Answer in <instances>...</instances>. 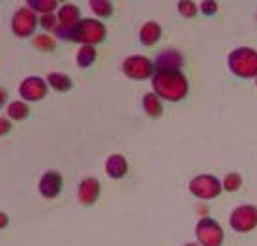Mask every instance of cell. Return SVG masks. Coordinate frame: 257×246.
Returning a JSON list of instances; mask_svg holds the SVG:
<instances>
[{"mask_svg":"<svg viewBox=\"0 0 257 246\" xmlns=\"http://www.w3.org/2000/svg\"><path fill=\"white\" fill-rule=\"evenodd\" d=\"M152 88L154 94L160 100L167 101H180L188 96L190 85L186 75L180 70H165V68H156L152 75Z\"/></svg>","mask_w":257,"mask_h":246,"instance_id":"cell-1","label":"cell"},{"mask_svg":"<svg viewBox=\"0 0 257 246\" xmlns=\"http://www.w3.org/2000/svg\"><path fill=\"white\" fill-rule=\"evenodd\" d=\"M53 32L57 38H62L66 42H77L83 45H98L107 38L105 25L98 19H81L72 29L53 30Z\"/></svg>","mask_w":257,"mask_h":246,"instance_id":"cell-2","label":"cell"},{"mask_svg":"<svg viewBox=\"0 0 257 246\" xmlns=\"http://www.w3.org/2000/svg\"><path fill=\"white\" fill-rule=\"evenodd\" d=\"M227 66L236 77L253 79L257 77V51L251 47H236L229 53Z\"/></svg>","mask_w":257,"mask_h":246,"instance_id":"cell-3","label":"cell"},{"mask_svg":"<svg viewBox=\"0 0 257 246\" xmlns=\"http://www.w3.org/2000/svg\"><path fill=\"white\" fill-rule=\"evenodd\" d=\"M195 237L201 246H221L223 244V227H221L214 218L205 216L201 218L195 225Z\"/></svg>","mask_w":257,"mask_h":246,"instance_id":"cell-4","label":"cell"},{"mask_svg":"<svg viewBox=\"0 0 257 246\" xmlns=\"http://www.w3.org/2000/svg\"><path fill=\"white\" fill-rule=\"evenodd\" d=\"M190 192H192V196L199 197V199H214L221 194V181L214 175H208V173H203V175H197V177H193L192 181H190Z\"/></svg>","mask_w":257,"mask_h":246,"instance_id":"cell-5","label":"cell"},{"mask_svg":"<svg viewBox=\"0 0 257 246\" xmlns=\"http://www.w3.org/2000/svg\"><path fill=\"white\" fill-rule=\"evenodd\" d=\"M36 27H40V17L29 6L19 8L12 17V32L17 38H30Z\"/></svg>","mask_w":257,"mask_h":246,"instance_id":"cell-6","label":"cell"},{"mask_svg":"<svg viewBox=\"0 0 257 246\" xmlns=\"http://www.w3.org/2000/svg\"><path fill=\"white\" fill-rule=\"evenodd\" d=\"M154 62L143 55H132L122 62V72L126 73V77L136 81L150 79L154 75Z\"/></svg>","mask_w":257,"mask_h":246,"instance_id":"cell-7","label":"cell"},{"mask_svg":"<svg viewBox=\"0 0 257 246\" xmlns=\"http://www.w3.org/2000/svg\"><path fill=\"white\" fill-rule=\"evenodd\" d=\"M229 225L236 233H248L257 227V207L255 205H238L231 216H229Z\"/></svg>","mask_w":257,"mask_h":246,"instance_id":"cell-8","label":"cell"},{"mask_svg":"<svg viewBox=\"0 0 257 246\" xmlns=\"http://www.w3.org/2000/svg\"><path fill=\"white\" fill-rule=\"evenodd\" d=\"M47 81L38 77V75H30L27 79L21 81L19 85V96L25 101H40L47 96Z\"/></svg>","mask_w":257,"mask_h":246,"instance_id":"cell-9","label":"cell"},{"mask_svg":"<svg viewBox=\"0 0 257 246\" xmlns=\"http://www.w3.org/2000/svg\"><path fill=\"white\" fill-rule=\"evenodd\" d=\"M62 186H64V181H62V175L51 169V171H45L42 175V179L38 182V190H40V196L45 197V199H55V197L62 192Z\"/></svg>","mask_w":257,"mask_h":246,"instance_id":"cell-10","label":"cell"},{"mask_svg":"<svg viewBox=\"0 0 257 246\" xmlns=\"http://www.w3.org/2000/svg\"><path fill=\"white\" fill-rule=\"evenodd\" d=\"M100 192H101L100 181L94 179V177H86V179H83V181L79 182L77 197L83 205L90 207V205H94V203L100 199Z\"/></svg>","mask_w":257,"mask_h":246,"instance_id":"cell-11","label":"cell"},{"mask_svg":"<svg viewBox=\"0 0 257 246\" xmlns=\"http://www.w3.org/2000/svg\"><path fill=\"white\" fill-rule=\"evenodd\" d=\"M57 19H58V25L55 30L72 29L73 25H77L81 21V10L75 4H62L57 12Z\"/></svg>","mask_w":257,"mask_h":246,"instance_id":"cell-12","label":"cell"},{"mask_svg":"<svg viewBox=\"0 0 257 246\" xmlns=\"http://www.w3.org/2000/svg\"><path fill=\"white\" fill-rule=\"evenodd\" d=\"M182 64H184V58L175 49L160 51L154 60V68H165V70H180Z\"/></svg>","mask_w":257,"mask_h":246,"instance_id":"cell-13","label":"cell"},{"mask_svg":"<svg viewBox=\"0 0 257 246\" xmlns=\"http://www.w3.org/2000/svg\"><path fill=\"white\" fill-rule=\"evenodd\" d=\"M105 173L111 179H122L128 173V160L124 158L122 154H111L105 160Z\"/></svg>","mask_w":257,"mask_h":246,"instance_id":"cell-14","label":"cell"},{"mask_svg":"<svg viewBox=\"0 0 257 246\" xmlns=\"http://www.w3.org/2000/svg\"><path fill=\"white\" fill-rule=\"evenodd\" d=\"M162 38V27L156 21H147L139 30V42L145 47H152L156 45Z\"/></svg>","mask_w":257,"mask_h":246,"instance_id":"cell-15","label":"cell"},{"mask_svg":"<svg viewBox=\"0 0 257 246\" xmlns=\"http://www.w3.org/2000/svg\"><path fill=\"white\" fill-rule=\"evenodd\" d=\"M47 85H49L53 90H57V92H70L73 87V81L70 75H66V73H60V72H51L47 75Z\"/></svg>","mask_w":257,"mask_h":246,"instance_id":"cell-16","label":"cell"},{"mask_svg":"<svg viewBox=\"0 0 257 246\" xmlns=\"http://www.w3.org/2000/svg\"><path fill=\"white\" fill-rule=\"evenodd\" d=\"M143 111L152 118H160L164 113V103L154 92H147L143 96Z\"/></svg>","mask_w":257,"mask_h":246,"instance_id":"cell-17","label":"cell"},{"mask_svg":"<svg viewBox=\"0 0 257 246\" xmlns=\"http://www.w3.org/2000/svg\"><path fill=\"white\" fill-rule=\"evenodd\" d=\"M29 115H30V107H29V103H27V101L15 100L8 105V118H10V120L19 122V120L29 118Z\"/></svg>","mask_w":257,"mask_h":246,"instance_id":"cell-18","label":"cell"},{"mask_svg":"<svg viewBox=\"0 0 257 246\" xmlns=\"http://www.w3.org/2000/svg\"><path fill=\"white\" fill-rule=\"evenodd\" d=\"M27 6H29L34 14H40V15H49V14H57L58 12L57 0H29Z\"/></svg>","mask_w":257,"mask_h":246,"instance_id":"cell-19","label":"cell"},{"mask_svg":"<svg viewBox=\"0 0 257 246\" xmlns=\"http://www.w3.org/2000/svg\"><path fill=\"white\" fill-rule=\"evenodd\" d=\"M75 62L79 68H90L96 62V49L94 45H81V49L75 55Z\"/></svg>","mask_w":257,"mask_h":246,"instance_id":"cell-20","label":"cell"},{"mask_svg":"<svg viewBox=\"0 0 257 246\" xmlns=\"http://www.w3.org/2000/svg\"><path fill=\"white\" fill-rule=\"evenodd\" d=\"M34 45H36L40 51H55L57 49V40L53 36H49L47 32H43V34H36L34 36Z\"/></svg>","mask_w":257,"mask_h":246,"instance_id":"cell-21","label":"cell"},{"mask_svg":"<svg viewBox=\"0 0 257 246\" xmlns=\"http://www.w3.org/2000/svg\"><path fill=\"white\" fill-rule=\"evenodd\" d=\"M90 8L98 17H111L113 15V4L107 0H90Z\"/></svg>","mask_w":257,"mask_h":246,"instance_id":"cell-22","label":"cell"},{"mask_svg":"<svg viewBox=\"0 0 257 246\" xmlns=\"http://www.w3.org/2000/svg\"><path fill=\"white\" fill-rule=\"evenodd\" d=\"M240 184H242V177L233 171V173L225 175V179L221 182V188L225 190V192H236V190L240 188Z\"/></svg>","mask_w":257,"mask_h":246,"instance_id":"cell-23","label":"cell"},{"mask_svg":"<svg viewBox=\"0 0 257 246\" xmlns=\"http://www.w3.org/2000/svg\"><path fill=\"white\" fill-rule=\"evenodd\" d=\"M177 8H179V14L182 15V17L192 19V17H195V15H197V4H195V2L182 0V2H179V4H177Z\"/></svg>","mask_w":257,"mask_h":246,"instance_id":"cell-24","label":"cell"},{"mask_svg":"<svg viewBox=\"0 0 257 246\" xmlns=\"http://www.w3.org/2000/svg\"><path fill=\"white\" fill-rule=\"evenodd\" d=\"M58 25V19H57V14H49V15H40V27H42L45 32H53V30L57 29Z\"/></svg>","mask_w":257,"mask_h":246,"instance_id":"cell-25","label":"cell"},{"mask_svg":"<svg viewBox=\"0 0 257 246\" xmlns=\"http://www.w3.org/2000/svg\"><path fill=\"white\" fill-rule=\"evenodd\" d=\"M199 10L203 15H214L218 12V4L216 2H210V0H203L199 4Z\"/></svg>","mask_w":257,"mask_h":246,"instance_id":"cell-26","label":"cell"},{"mask_svg":"<svg viewBox=\"0 0 257 246\" xmlns=\"http://www.w3.org/2000/svg\"><path fill=\"white\" fill-rule=\"evenodd\" d=\"M10 132H12V120L8 116H0V138L8 136Z\"/></svg>","mask_w":257,"mask_h":246,"instance_id":"cell-27","label":"cell"},{"mask_svg":"<svg viewBox=\"0 0 257 246\" xmlns=\"http://www.w3.org/2000/svg\"><path fill=\"white\" fill-rule=\"evenodd\" d=\"M8 225H10V216H8L6 212L0 210V229H6Z\"/></svg>","mask_w":257,"mask_h":246,"instance_id":"cell-28","label":"cell"},{"mask_svg":"<svg viewBox=\"0 0 257 246\" xmlns=\"http://www.w3.org/2000/svg\"><path fill=\"white\" fill-rule=\"evenodd\" d=\"M6 101H8V90L6 88H0V109L6 105Z\"/></svg>","mask_w":257,"mask_h":246,"instance_id":"cell-29","label":"cell"},{"mask_svg":"<svg viewBox=\"0 0 257 246\" xmlns=\"http://www.w3.org/2000/svg\"><path fill=\"white\" fill-rule=\"evenodd\" d=\"M184 246H201L199 242H188V244H184Z\"/></svg>","mask_w":257,"mask_h":246,"instance_id":"cell-30","label":"cell"},{"mask_svg":"<svg viewBox=\"0 0 257 246\" xmlns=\"http://www.w3.org/2000/svg\"><path fill=\"white\" fill-rule=\"evenodd\" d=\"M255 87H257V77H255Z\"/></svg>","mask_w":257,"mask_h":246,"instance_id":"cell-31","label":"cell"}]
</instances>
